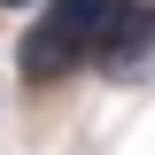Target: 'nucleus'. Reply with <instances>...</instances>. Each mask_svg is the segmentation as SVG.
Instances as JSON below:
<instances>
[{
	"mask_svg": "<svg viewBox=\"0 0 155 155\" xmlns=\"http://www.w3.org/2000/svg\"><path fill=\"white\" fill-rule=\"evenodd\" d=\"M147 39H155V16H147V8H116V23L101 31L93 62H101V70H116V78H132L140 62H147Z\"/></svg>",
	"mask_w": 155,
	"mask_h": 155,
	"instance_id": "f03ea898",
	"label": "nucleus"
},
{
	"mask_svg": "<svg viewBox=\"0 0 155 155\" xmlns=\"http://www.w3.org/2000/svg\"><path fill=\"white\" fill-rule=\"evenodd\" d=\"M109 23H116L109 0H62V8L31 16V31H23V47H16L23 85H54V78H70L78 62H93V47H101Z\"/></svg>",
	"mask_w": 155,
	"mask_h": 155,
	"instance_id": "f257e3e1",
	"label": "nucleus"
}]
</instances>
